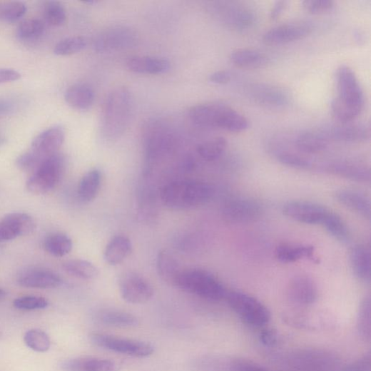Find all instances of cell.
<instances>
[{"instance_id":"1","label":"cell","mask_w":371,"mask_h":371,"mask_svg":"<svg viewBox=\"0 0 371 371\" xmlns=\"http://www.w3.org/2000/svg\"><path fill=\"white\" fill-rule=\"evenodd\" d=\"M337 95L332 102L333 116L340 123L353 122L362 113L365 96L360 83L348 66H340L336 72Z\"/></svg>"},{"instance_id":"2","label":"cell","mask_w":371,"mask_h":371,"mask_svg":"<svg viewBox=\"0 0 371 371\" xmlns=\"http://www.w3.org/2000/svg\"><path fill=\"white\" fill-rule=\"evenodd\" d=\"M214 191L211 185L198 180H178L164 186L161 191V199L168 208L186 210L208 203Z\"/></svg>"},{"instance_id":"3","label":"cell","mask_w":371,"mask_h":371,"mask_svg":"<svg viewBox=\"0 0 371 371\" xmlns=\"http://www.w3.org/2000/svg\"><path fill=\"white\" fill-rule=\"evenodd\" d=\"M189 117L197 126L217 128L229 132L240 133L249 127V122L243 114L220 103L193 106L189 111Z\"/></svg>"},{"instance_id":"4","label":"cell","mask_w":371,"mask_h":371,"mask_svg":"<svg viewBox=\"0 0 371 371\" xmlns=\"http://www.w3.org/2000/svg\"><path fill=\"white\" fill-rule=\"evenodd\" d=\"M133 110V99L126 87H118L108 95L103 111L101 131L103 136L114 141L127 128Z\"/></svg>"},{"instance_id":"5","label":"cell","mask_w":371,"mask_h":371,"mask_svg":"<svg viewBox=\"0 0 371 371\" xmlns=\"http://www.w3.org/2000/svg\"><path fill=\"white\" fill-rule=\"evenodd\" d=\"M178 289L211 301L225 298L227 292L210 272L203 269L180 270L173 284Z\"/></svg>"},{"instance_id":"6","label":"cell","mask_w":371,"mask_h":371,"mask_svg":"<svg viewBox=\"0 0 371 371\" xmlns=\"http://www.w3.org/2000/svg\"><path fill=\"white\" fill-rule=\"evenodd\" d=\"M65 168V158L59 153L45 159L27 181L28 190L34 195L50 193L61 180Z\"/></svg>"},{"instance_id":"7","label":"cell","mask_w":371,"mask_h":371,"mask_svg":"<svg viewBox=\"0 0 371 371\" xmlns=\"http://www.w3.org/2000/svg\"><path fill=\"white\" fill-rule=\"evenodd\" d=\"M230 308L250 327L261 328L269 322L270 312L255 298L240 291L227 293L225 298Z\"/></svg>"},{"instance_id":"8","label":"cell","mask_w":371,"mask_h":371,"mask_svg":"<svg viewBox=\"0 0 371 371\" xmlns=\"http://www.w3.org/2000/svg\"><path fill=\"white\" fill-rule=\"evenodd\" d=\"M89 340L93 345L103 350L134 357H147L155 351L154 347L147 342L109 335L93 333Z\"/></svg>"},{"instance_id":"9","label":"cell","mask_w":371,"mask_h":371,"mask_svg":"<svg viewBox=\"0 0 371 371\" xmlns=\"http://www.w3.org/2000/svg\"><path fill=\"white\" fill-rule=\"evenodd\" d=\"M317 130L329 143H360L370 138V126L365 123H340L324 126Z\"/></svg>"},{"instance_id":"10","label":"cell","mask_w":371,"mask_h":371,"mask_svg":"<svg viewBox=\"0 0 371 371\" xmlns=\"http://www.w3.org/2000/svg\"><path fill=\"white\" fill-rule=\"evenodd\" d=\"M119 289L122 298L133 305L145 304L154 295L152 285L146 278L134 272H126L120 278Z\"/></svg>"},{"instance_id":"11","label":"cell","mask_w":371,"mask_h":371,"mask_svg":"<svg viewBox=\"0 0 371 371\" xmlns=\"http://www.w3.org/2000/svg\"><path fill=\"white\" fill-rule=\"evenodd\" d=\"M213 8L215 16L232 29L248 30L255 23V13L244 6L226 2L218 3Z\"/></svg>"},{"instance_id":"12","label":"cell","mask_w":371,"mask_h":371,"mask_svg":"<svg viewBox=\"0 0 371 371\" xmlns=\"http://www.w3.org/2000/svg\"><path fill=\"white\" fill-rule=\"evenodd\" d=\"M263 211V206L258 201L248 198H235L223 205L222 216L228 223L244 224L259 218Z\"/></svg>"},{"instance_id":"13","label":"cell","mask_w":371,"mask_h":371,"mask_svg":"<svg viewBox=\"0 0 371 371\" xmlns=\"http://www.w3.org/2000/svg\"><path fill=\"white\" fill-rule=\"evenodd\" d=\"M330 211L320 204L303 200L290 201L283 207V213L286 217L300 223L312 225H322Z\"/></svg>"},{"instance_id":"14","label":"cell","mask_w":371,"mask_h":371,"mask_svg":"<svg viewBox=\"0 0 371 371\" xmlns=\"http://www.w3.org/2000/svg\"><path fill=\"white\" fill-rule=\"evenodd\" d=\"M137 41L136 33L126 26H114L102 32L95 41V49L108 53L131 48Z\"/></svg>"},{"instance_id":"15","label":"cell","mask_w":371,"mask_h":371,"mask_svg":"<svg viewBox=\"0 0 371 371\" xmlns=\"http://www.w3.org/2000/svg\"><path fill=\"white\" fill-rule=\"evenodd\" d=\"M36 228L34 219L26 213H14L0 219V243L14 240L32 233Z\"/></svg>"},{"instance_id":"16","label":"cell","mask_w":371,"mask_h":371,"mask_svg":"<svg viewBox=\"0 0 371 371\" xmlns=\"http://www.w3.org/2000/svg\"><path fill=\"white\" fill-rule=\"evenodd\" d=\"M312 31V26L308 22H295L278 26L268 31L263 36V41L268 45H282L303 39Z\"/></svg>"},{"instance_id":"17","label":"cell","mask_w":371,"mask_h":371,"mask_svg":"<svg viewBox=\"0 0 371 371\" xmlns=\"http://www.w3.org/2000/svg\"><path fill=\"white\" fill-rule=\"evenodd\" d=\"M324 172L357 183L370 181V170L366 165L348 160H336L320 166Z\"/></svg>"},{"instance_id":"18","label":"cell","mask_w":371,"mask_h":371,"mask_svg":"<svg viewBox=\"0 0 371 371\" xmlns=\"http://www.w3.org/2000/svg\"><path fill=\"white\" fill-rule=\"evenodd\" d=\"M247 94L255 103L269 108L285 107L290 99L284 89L268 84H253L248 87Z\"/></svg>"},{"instance_id":"19","label":"cell","mask_w":371,"mask_h":371,"mask_svg":"<svg viewBox=\"0 0 371 371\" xmlns=\"http://www.w3.org/2000/svg\"><path fill=\"white\" fill-rule=\"evenodd\" d=\"M66 132L62 126H54L39 133L33 141L31 151L43 160L58 153L65 141Z\"/></svg>"},{"instance_id":"20","label":"cell","mask_w":371,"mask_h":371,"mask_svg":"<svg viewBox=\"0 0 371 371\" xmlns=\"http://www.w3.org/2000/svg\"><path fill=\"white\" fill-rule=\"evenodd\" d=\"M17 283L26 288L54 289L62 285V280L59 275L51 270L34 268L21 272Z\"/></svg>"},{"instance_id":"21","label":"cell","mask_w":371,"mask_h":371,"mask_svg":"<svg viewBox=\"0 0 371 371\" xmlns=\"http://www.w3.org/2000/svg\"><path fill=\"white\" fill-rule=\"evenodd\" d=\"M60 366L63 371H120L121 367L115 360L95 357L68 359L61 362Z\"/></svg>"},{"instance_id":"22","label":"cell","mask_w":371,"mask_h":371,"mask_svg":"<svg viewBox=\"0 0 371 371\" xmlns=\"http://www.w3.org/2000/svg\"><path fill=\"white\" fill-rule=\"evenodd\" d=\"M288 295L290 300L294 303L310 305L313 304L317 298V288L309 276L296 275L289 284Z\"/></svg>"},{"instance_id":"23","label":"cell","mask_w":371,"mask_h":371,"mask_svg":"<svg viewBox=\"0 0 371 371\" xmlns=\"http://www.w3.org/2000/svg\"><path fill=\"white\" fill-rule=\"evenodd\" d=\"M335 198L345 208L365 219H370V201L365 194L353 190L343 189L337 191Z\"/></svg>"},{"instance_id":"24","label":"cell","mask_w":371,"mask_h":371,"mask_svg":"<svg viewBox=\"0 0 371 371\" xmlns=\"http://www.w3.org/2000/svg\"><path fill=\"white\" fill-rule=\"evenodd\" d=\"M126 66L133 73L150 75L163 74L171 68L168 60L151 56L131 57L126 61Z\"/></svg>"},{"instance_id":"25","label":"cell","mask_w":371,"mask_h":371,"mask_svg":"<svg viewBox=\"0 0 371 371\" xmlns=\"http://www.w3.org/2000/svg\"><path fill=\"white\" fill-rule=\"evenodd\" d=\"M350 260L354 275L357 280L363 283L369 284L371 270L369 248L361 245H355L350 250Z\"/></svg>"},{"instance_id":"26","label":"cell","mask_w":371,"mask_h":371,"mask_svg":"<svg viewBox=\"0 0 371 371\" xmlns=\"http://www.w3.org/2000/svg\"><path fill=\"white\" fill-rule=\"evenodd\" d=\"M95 91L88 85L76 83L70 86L65 93V100L72 108L77 111L88 110L94 103Z\"/></svg>"},{"instance_id":"27","label":"cell","mask_w":371,"mask_h":371,"mask_svg":"<svg viewBox=\"0 0 371 371\" xmlns=\"http://www.w3.org/2000/svg\"><path fill=\"white\" fill-rule=\"evenodd\" d=\"M329 142L318 130L305 131L300 133L295 138V148L303 154H317L326 151Z\"/></svg>"},{"instance_id":"28","label":"cell","mask_w":371,"mask_h":371,"mask_svg":"<svg viewBox=\"0 0 371 371\" xmlns=\"http://www.w3.org/2000/svg\"><path fill=\"white\" fill-rule=\"evenodd\" d=\"M314 248L310 245L282 244L275 250V258L283 263H293L306 258L316 262Z\"/></svg>"},{"instance_id":"29","label":"cell","mask_w":371,"mask_h":371,"mask_svg":"<svg viewBox=\"0 0 371 371\" xmlns=\"http://www.w3.org/2000/svg\"><path fill=\"white\" fill-rule=\"evenodd\" d=\"M131 240L122 235L114 237L108 244L104 253V259L111 265H117L123 262L132 253Z\"/></svg>"},{"instance_id":"30","label":"cell","mask_w":371,"mask_h":371,"mask_svg":"<svg viewBox=\"0 0 371 371\" xmlns=\"http://www.w3.org/2000/svg\"><path fill=\"white\" fill-rule=\"evenodd\" d=\"M98 320L106 326L116 328H133L138 325V320L133 315L118 310H104L98 312Z\"/></svg>"},{"instance_id":"31","label":"cell","mask_w":371,"mask_h":371,"mask_svg":"<svg viewBox=\"0 0 371 371\" xmlns=\"http://www.w3.org/2000/svg\"><path fill=\"white\" fill-rule=\"evenodd\" d=\"M101 173L98 169H93L87 172L81 179L78 195L83 203L94 200L101 188Z\"/></svg>"},{"instance_id":"32","label":"cell","mask_w":371,"mask_h":371,"mask_svg":"<svg viewBox=\"0 0 371 371\" xmlns=\"http://www.w3.org/2000/svg\"><path fill=\"white\" fill-rule=\"evenodd\" d=\"M230 61L235 66L242 68H260L266 66L268 59L260 52L251 49H240L230 56Z\"/></svg>"},{"instance_id":"33","label":"cell","mask_w":371,"mask_h":371,"mask_svg":"<svg viewBox=\"0 0 371 371\" xmlns=\"http://www.w3.org/2000/svg\"><path fill=\"white\" fill-rule=\"evenodd\" d=\"M322 226L337 242L342 244H347L350 242V230L343 219L335 212H330Z\"/></svg>"},{"instance_id":"34","label":"cell","mask_w":371,"mask_h":371,"mask_svg":"<svg viewBox=\"0 0 371 371\" xmlns=\"http://www.w3.org/2000/svg\"><path fill=\"white\" fill-rule=\"evenodd\" d=\"M63 270L69 275L83 280H95L99 275V270L91 263L84 260H71L63 265Z\"/></svg>"},{"instance_id":"35","label":"cell","mask_w":371,"mask_h":371,"mask_svg":"<svg viewBox=\"0 0 371 371\" xmlns=\"http://www.w3.org/2000/svg\"><path fill=\"white\" fill-rule=\"evenodd\" d=\"M227 146L226 139L222 136H217L200 144L197 151L203 160L211 162L219 159L225 152Z\"/></svg>"},{"instance_id":"36","label":"cell","mask_w":371,"mask_h":371,"mask_svg":"<svg viewBox=\"0 0 371 371\" xmlns=\"http://www.w3.org/2000/svg\"><path fill=\"white\" fill-rule=\"evenodd\" d=\"M44 248L46 252L54 256L63 257L72 250L73 243L68 235L56 233L45 239Z\"/></svg>"},{"instance_id":"37","label":"cell","mask_w":371,"mask_h":371,"mask_svg":"<svg viewBox=\"0 0 371 371\" xmlns=\"http://www.w3.org/2000/svg\"><path fill=\"white\" fill-rule=\"evenodd\" d=\"M157 270L163 281L173 284L181 270L174 258L166 250H162L157 257Z\"/></svg>"},{"instance_id":"38","label":"cell","mask_w":371,"mask_h":371,"mask_svg":"<svg viewBox=\"0 0 371 371\" xmlns=\"http://www.w3.org/2000/svg\"><path fill=\"white\" fill-rule=\"evenodd\" d=\"M371 304L370 296L365 297L361 302L357 314V330L360 336L367 342L371 337Z\"/></svg>"},{"instance_id":"39","label":"cell","mask_w":371,"mask_h":371,"mask_svg":"<svg viewBox=\"0 0 371 371\" xmlns=\"http://www.w3.org/2000/svg\"><path fill=\"white\" fill-rule=\"evenodd\" d=\"M275 158L284 166L298 170L309 171L314 167L312 162L304 156L288 151H275Z\"/></svg>"},{"instance_id":"40","label":"cell","mask_w":371,"mask_h":371,"mask_svg":"<svg viewBox=\"0 0 371 371\" xmlns=\"http://www.w3.org/2000/svg\"><path fill=\"white\" fill-rule=\"evenodd\" d=\"M86 46L87 42L83 37H68L56 44L54 54L59 56H68L82 51Z\"/></svg>"},{"instance_id":"41","label":"cell","mask_w":371,"mask_h":371,"mask_svg":"<svg viewBox=\"0 0 371 371\" xmlns=\"http://www.w3.org/2000/svg\"><path fill=\"white\" fill-rule=\"evenodd\" d=\"M24 339L26 346L37 352L49 351L51 346L49 336L39 330H29Z\"/></svg>"},{"instance_id":"42","label":"cell","mask_w":371,"mask_h":371,"mask_svg":"<svg viewBox=\"0 0 371 371\" xmlns=\"http://www.w3.org/2000/svg\"><path fill=\"white\" fill-rule=\"evenodd\" d=\"M44 31L43 22L39 19H31L21 22L17 28V34L24 40L39 38Z\"/></svg>"},{"instance_id":"43","label":"cell","mask_w":371,"mask_h":371,"mask_svg":"<svg viewBox=\"0 0 371 371\" xmlns=\"http://www.w3.org/2000/svg\"><path fill=\"white\" fill-rule=\"evenodd\" d=\"M44 16L46 21L54 26H62L66 20V14L63 6L56 1L46 4Z\"/></svg>"},{"instance_id":"44","label":"cell","mask_w":371,"mask_h":371,"mask_svg":"<svg viewBox=\"0 0 371 371\" xmlns=\"http://www.w3.org/2000/svg\"><path fill=\"white\" fill-rule=\"evenodd\" d=\"M27 9L21 2H9L0 4V21L14 22L21 19Z\"/></svg>"},{"instance_id":"45","label":"cell","mask_w":371,"mask_h":371,"mask_svg":"<svg viewBox=\"0 0 371 371\" xmlns=\"http://www.w3.org/2000/svg\"><path fill=\"white\" fill-rule=\"evenodd\" d=\"M49 302L45 298L37 296H25L17 298L14 306L21 310H36L48 308Z\"/></svg>"},{"instance_id":"46","label":"cell","mask_w":371,"mask_h":371,"mask_svg":"<svg viewBox=\"0 0 371 371\" xmlns=\"http://www.w3.org/2000/svg\"><path fill=\"white\" fill-rule=\"evenodd\" d=\"M223 370L227 371H268L262 365L250 360L237 359L230 361Z\"/></svg>"},{"instance_id":"47","label":"cell","mask_w":371,"mask_h":371,"mask_svg":"<svg viewBox=\"0 0 371 371\" xmlns=\"http://www.w3.org/2000/svg\"><path fill=\"white\" fill-rule=\"evenodd\" d=\"M303 6L309 14L319 15L331 11L335 3L330 0H305L303 2Z\"/></svg>"},{"instance_id":"48","label":"cell","mask_w":371,"mask_h":371,"mask_svg":"<svg viewBox=\"0 0 371 371\" xmlns=\"http://www.w3.org/2000/svg\"><path fill=\"white\" fill-rule=\"evenodd\" d=\"M44 161L31 151H29L20 156L16 161V163L21 171L32 173Z\"/></svg>"},{"instance_id":"49","label":"cell","mask_w":371,"mask_h":371,"mask_svg":"<svg viewBox=\"0 0 371 371\" xmlns=\"http://www.w3.org/2000/svg\"><path fill=\"white\" fill-rule=\"evenodd\" d=\"M371 361L370 354L347 365L344 371H370Z\"/></svg>"},{"instance_id":"50","label":"cell","mask_w":371,"mask_h":371,"mask_svg":"<svg viewBox=\"0 0 371 371\" xmlns=\"http://www.w3.org/2000/svg\"><path fill=\"white\" fill-rule=\"evenodd\" d=\"M21 78V74L14 69L0 68V83L18 81Z\"/></svg>"},{"instance_id":"51","label":"cell","mask_w":371,"mask_h":371,"mask_svg":"<svg viewBox=\"0 0 371 371\" xmlns=\"http://www.w3.org/2000/svg\"><path fill=\"white\" fill-rule=\"evenodd\" d=\"M232 78V75L227 71H218L209 76V81L214 84H225Z\"/></svg>"},{"instance_id":"52","label":"cell","mask_w":371,"mask_h":371,"mask_svg":"<svg viewBox=\"0 0 371 371\" xmlns=\"http://www.w3.org/2000/svg\"><path fill=\"white\" fill-rule=\"evenodd\" d=\"M261 342L266 346H273L277 342V335L272 330L266 329L260 335Z\"/></svg>"},{"instance_id":"53","label":"cell","mask_w":371,"mask_h":371,"mask_svg":"<svg viewBox=\"0 0 371 371\" xmlns=\"http://www.w3.org/2000/svg\"><path fill=\"white\" fill-rule=\"evenodd\" d=\"M288 3L286 1H277L273 7L272 8L270 13V19L272 21H275L283 14L286 8Z\"/></svg>"},{"instance_id":"54","label":"cell","mask_w":371,"mask_h":371,"mask_svg":"<svg viewBox=\"0 0 371 371\" xmlns=\"http://www.w3.org/2000/svg\"><path fill=\"white\" fill-rule=\"evenodd\" d=\"M14 110V105L8 100L0 99V116L11 113Z\"/></svg>"},{"instance_id":"55","label":"cell","mask_w":371,"mask_h":371,"mask_svg":"<svg viewBox=\"0 0 371 371\" xmlns=\"http://www.w3.org/2000/svg\"><path fill=\"white\" fill-rule=\"evenodd\" d=\"M7 293L4 290L0 288V300L5 299Z\"/></svg>"},{"instance_id":"56","label":"cell","mask_w":371,"mask_h":371,"mask_svg":"<svg viewBox=\"0 0 371 371\" xmlns=\"http://www.w3.org/2000/svg\"><path fill=\"white\" fill-rule=\"evenodd\" d=\"M5 143V138L3 135L0 134V146H3Z\"/></svg>"},{"instance_id":"57","label":"cell","mask_w":371,"mask_h":371,"mask_svg":"<svg viewBox=\"0 0 371 371\" xmlns=\"http://www.w3.org/2000/svg\"><path fill=\"white\" fill-rule=\"evenodd\" d=\"M0 337H1V334H0Z\"/></svg>"}]
</instances>
